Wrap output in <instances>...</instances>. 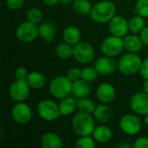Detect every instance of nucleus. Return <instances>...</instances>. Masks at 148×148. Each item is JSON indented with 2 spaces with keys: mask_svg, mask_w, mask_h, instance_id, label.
Masks as SVG:
<instances>
[{
  "mask_svg": "<svg viewBox=\"0 0 148 148\" xmlns=\"http://www.w3.org/2000/svg\"><path fill=\"white\" fill-rule=\"evenodd\" d=\"M140 37L141 38V40H142L144 45L148 46V26L145 27V28L143 29V30L140 32Z\"/></svg>",
  "mask_w": 148,
  "mask_h": 148,
  "instance_id": "obj_38",
  "label": "nucleus"
},
{
  "mask_svg": "<svg viewBox=\"0 0 148 148\" xmlns=\"http://www.w3.org/2000/svg\"><path fill=\"white\" fill-rule=\"evenodd\" d=\"M96 97L102 103H110L115 97V88L108 82L101 83L96 90Z\"/></svg>",
  "mask_w": 148,
  "mask_h": 148,
  "instance_id": "obj_15",
  "label": "nucleus"
},
{
  "mask_svg": "<svg viewBox=\"0 0 148 148\" xmlns=\"http://www.w3.org/2000/svg\"><path fill=\"white\" fill-rule=\"evenodd\" d=\"M74 57L80 63L88 64L95 58V49L88 42H79L74 46Z\"/></svg>",
  "mask_w": 148,
  "mask_h": 148,
  "instance_id": "obj_8",
  "label": "nucleus"
},
{
  "mask_svg": "<svg viewBox=\"0 0 148 148\" xmlns=\"http://www.w3.org/2000/svg\"><path fill=\"white\" fill-rule=\"evenodd\" d=\"M11 117L13 121L17 124H27L30 121L32 117L31 108L23 101L17 102L11 109Z\"/></svg>",
  "mask_w": 148,
  "mask_h": 148,
  "instance_id": "obj_10",
  "label": "nucleus"
},
{
  "mask_svg": "<svg viewBox=\"0 0 148 148\" xmlns=\"http://www.w3.org/2000/svg\"><path fill=\"white\" fill-rule=\"evenodd\" d=\"M26 82L29 84L30 88L39 89L44 87L46 83V78L42 73L35 71V72H31L29 74V76Z\"/></svg>",
  "mask_w": 148,
  "mask_h": 148,
  "instance_id": "obj_23",
  "label": "nucleus"
},
{
  "mask_svg": "<svg viewBox=\"0 0 148 148\" xmlns=\"http://www.w3.org/2000/svg\"><path fill=\"white\" fill-rule=\"evenodd\" d=\"M93 114H94L95 119L98 122L107 123L111 120L112 115H113V112L108 106H107L105 103H103V104L96 106L95 110Z\"/></svg>",
  "mask_w": 148,
  "mask_h": 148,
  "instance_id": "obj_20",
  "label": "nucleus"
},
{
  "mask_svg": "<svg viewBox=\"0 0 148 148\" xmlns=\"http://www.w3.org/2000/svg\"><path fill=\"white\" fill-rule=\"evenodd\" d=\"M116 7L114 3L109 0L100 1L92 7L90 12L91 18L98 23H109L115 16Z\"/></svg>",
  "mask_w": 148,
  "mask_h": 148,
  "instance_id": "obj_1",
  "label": "nucleus"
},
{
  "mask_svg": "<svg viewBox=\"0 0 148 148\" xmlns=\"http://www.w3.org/2000/svg\"><path fill=\"white\" fill-rule=\"evenodd\" d=\"M27 20L33 23H40L42 20V12L38 8H31L27 12Z\"/></svg>",
  "mask_w": 148,
  "mask_h": 148,
  "instance_id": "obj_30",
  "label": "nucleus"
},
{
  "mask_svg": "<svg viewBox=\"0 0 148 148\" xmlns=\"http://www.w3.org/2000/svg\"><path fill=\"white\" fill-rule=\"evenodd\" d=\"M98 73L102 75H108L114 72L116 69L115 62L110 56H101L97 59L95 64Z\"/></svg>",
  "mask_w": 148,
  "mask_h": 148,
  "instance_id": "obj_14",
  "label": "nucleus"
},
{
  "mask_svg": "<svg viewBox=\"0 0 148 148\" xmlns=\"http://www.w3.org/2000/svg\"><path fill=\"white\" fill-rule=\"evenodd\" d=\"M136 11L144 18H148V0H138L136 3Z\"/></svg>",
  "mask_w": 148,
  "mask_h": 148,
  "instance_id": "obj_32",
  "label": "nucleus"
},
{
  "mask_svg": "<svg viewBox=\"0 0 148 148\" xmlns=\"http://www.w3.org/2000/svg\"><path fill=\"white\" fill-rule=\"evenodd\" d=\"M145 124L147 125V127H148V114H147L146 116H145Z\"/></svg>",
  "mask_w": 148,
  "mask_h": 148,
  "instance_id": "obj_43",
  "label": "nucleus"
},
{
  "mask_svg": "<svg viewBox=\"0 0 148 148\" xmlns=\"http://www.w3.org/2000/svg\"><path fill=\"white\" fill-rule=\"evenodd\" d=\"M29 76V73L26 68L24 67H19L15 71V78L16 80L19 81H26Z\"/></svg>",
  "mask_w": 148,
  "mask_h": 148,
  "instance_id": "obj_34",
  "label": "nucleus"
},
{
  "mask_svg": "<svg viewBox=\"0 0 148 148\" xmlns=\"http://www.w3.org/2000/svg\"><path fill=\"white\" fill-rule=\"evenodd\" d=\"M146 23L145 19L141 16H133L129 21H128V26H129V30L134 33V34H138L140 33L143 29L146 27Z\"/></svg>",
  "mask_w": 148,
  "mask_h": 148,
  "instance_id": "obj_26",
  "label": "nucleus"
},
{
  "mask_svg": "<svg viewBox=\"0 0 148 148\" xmlns=\"http://www.w3.org/2000/svg\"><path fill=\"white\" fill-rule=\"evenodd\" d=\"M60 3L62 5H69L71 3H73V0H60Z\"/></svg>",
  "mask_w": 148,
  "mask_h": 148,
  "instance_id": "obj_41",
  "label": "nucleus"
},
{
  "mask_svg": "<svg viewBox=\"0 0 148 148\" xmlns=\"http://www.w3.org/2000/svg\"><path fill=\"white\" fill-rule=\"evenodd\" d=\"M118 147H121V148H124V147H127V148H129V147H131V146L129 145V144H121V145H119L118 146Z\"/></svg>",
  "mask_w": 148,
  "mask_h": 148,
  "instance_id": "obj_42",
  "label": "nucleus"
},
{
  "mask_svg": "<svg viewBox=\"0 0 148 148\" xmlns=\"http://www.w3.org/2000/svg\"><path fill=\"white\" fill-rule=\"evenodd\" d=\"M112 136H113L112 130L106 126H99L95 127L93 133V137L95 140L100 144L108 143L111 140Z\"/></svg>",
  "mask_w": 148,
  "mask_h": 148,
  "instance_id": "obj_21",
  "label": "nucleus"
},
{
  "mask_svg": "<svg viewBox=\"0 0 148 148\" xmlns=\"http://www.w3.org/2000/svg\"><path fill=\"white\" fill-rule=\"evenodd\" d=\"M142 61L137 53H130L124 55L119 61V70L127 75H134L140 70Z\"/></svg>",
  "mask_w": 148,
  "mask_h": 148,
  "instance_id": "obj_4",
  "label": "nucleus"
},
{
  "mask_svg": "<svg viewBox=\"0 0 148 148\" xmlns=\"http://www.w3.org/2000/svg\"><path fill=\"white\" fill-rule=\"evenodd\" d=\"M140 72L145 79H148V58L142 62Z\"/></svg>",
  "mask_w": 148,
  "mask_h": 148,
  "instance_id": "obj_37",
  "label": "nucleus"
},
{
  "mask_svg": "<svg viewBox=\"0 0 148 148\" xmlns=\"http://www.w3.org/2000/svg\"><path fill=\"white\" fill-rule=\"evenodd\" d=\"M100 74L98 73L97 69L93 67H86L84 69H82V75H81V79H82L83 81L87 82H92L94 81H95V79L98 77Z\"/></svg>",
  "mask_w": 148,
  "mask_h": 148,
  "instance_id": "obj_29",
  "label": "nucleus"
},
{
  "mask_svg": "<svg viewBox=\"0 0 148 148\" xmlns=\"http://www.w3.org/2000/svg\"><path fill=\"white\" fill-rule=\"evenodd\" d=\"M143 91L148 94V79H146V81L143 83Z\"/></svg>",
  "mask_w": 148,
  "mask_h": 148,
  "instance_id": "obj_40",
  "label": "nucleus"
},
{
  "mask_svg": "<svg viewBox=\"0 0 148 148\" xmlns=\"http://www.w3.org/2000/svg\"><path fill=\"white\" fill-rule=\"evenodd\" d=\"M38 115L46 121H54L61 115L59 105L54 101L45 99L39 102L37 106Z\"/></svg>",
  "mask_w": 148,
  "mask_h": 148,
  "instance_id": "obj_5",
  "label": "nucleus"
},
{
  "mask_svg": "<svg viewBox=\"0 0 148 148\" xmlns=\"http://www.w3.org/2000/svg\"><path fill=\"white\" fill-rule=\"evenodd\" d=\"M124 48V41L122 37H118L115 36H112L107 37L101 43V52L110 57L117 56L121 53Z\"/></svg>",
  "mask_w": 148,
  "mask_h": 148,
  "instance_id": "obj_7",
  "label": "nucleus"
},
{
  "mask_svg": "<svg viewBox=\"0 0 148 148\" xmlns=\"http://www.w3.org/2000/svg\"><path fill=\"white\" fill-rule=\"evenodd\" d=\"M24 0H6L7 7L11 10H17L23 7Z\"/></svg>",
  "mask_w": 148,
  "mask_h": 148,
  "instance_id": "obj_35",
  "label": "nucleus"
},
{
  "mask_svg": "<svg viewBox=\"0 0 148 148\" xmlns=\"http://www.w3.org/2000/svg\"><path fill=\"white\" fill-rule=\"evenodd\" d=\"M72 127L79 136H90L95 129V122L94 118L86 113L76 114L72 121Z\"/></svg>",
  "mask_w": 148,
  "mask_h": 148,
  "instance_id": "obj_2",
  "label": "nucleus"
},
{
  "mask_svg": "<svg viewBox=\"0 0 148 148\" xmlns=\"http://www.w3.org/2000/svg\"><path fill=\"white\" fill-rule=\"evenodd\" d=\"M29 86L26 81L16 80L10 86V95L16 102L24 101L29 95Z\"/></svg>",
  "mask_w": 148,
  "mask_h": 148,
  "instance_id": "obj_11",
  "label": "nucleus"
},
{
  "mask_svg": "<svg viewBox=\"0 0 148 148\" xmlns=\"http://www.w3.org/2000/svg\"><path fill=\"white\" fill-rule=\"evenodd\" d=\"M88 83L89 82H87L83 81L82 79L74 82L73 88H72V93L74 94V95L79 99L88 97L91 91V88Z\"/></svg>",
  "mask_w": 148,
  "mask_h": 148,
  "instance_id": "obj_22",
  "label": "nucleus"
},
{
  "mask_svg": "<svg viewBox=\"0 0 148 148\" xmlns=\"http://www.w3.org/2000/svg\"><path fill=\"white\" fill-rule=\"evenodd\" d=\"M76 107H77V102L75 101L74 98L68 96V97L62 99V101L59 103V109H60L61 115L68 116L73 114Z\"/></svg>",
  "mask_w": 148,
  "mask_h": 148,
  "instance_id": "obj_24",
  "label": "nucleus"
},
{
  "mask_svg": "<svg viewBox=\"0 0 148 148\" xmlns=\"http://www.w3.org/2000/svg\"><path fill=\"white\" fill-rule=\"evenodd\" d=\"M62 36H63L64 42L75 46L79 42H81L82 34H81L80 29L76 26L70 25L64 29Z\"/></svg>",
  "mask_w": 148,
  "mask_h": 148,
  "instance_id": "obj_19",
  "label": "nucleus"
},
{
  "mask_svg": "<svg viewBox=\"0 0 148 148\" xmlns=\"http://www.w3.org/2000/svg\"><path fill=\"white\" fill-rule=\"evenodd\" d=\"M133 147L134 148H148V137L138 138L134 141Z\"/></svg>",
  "mask_w": 148,
  "mask_h": 148,
  "instance_id": "obj_36",
  "label": "nucleus"
},
{
  "mask_svg": "<svg viewBox=\"0 0 148 148\" xmlns=\"http://www.w3.org/2000/svg\"><path fill=\"white\" fill-rule=\"evenodd\" d=\"M130 108L136 114L141 115L148 114V94L143 91L134 95L130 100Z\"/></svg>",
  "mask_w": 148,
  "mask_h": 148,
  "instance_id": "obj_12",
  "label": "nucleus"
},
{
  "mask_svg": "<svg viewBox=\"0 0 148 148\" xmlns=\"http://www.w3.org/2000/svg\"><path fill=\"white\" fill-rule=\"evenodd\" d=\"M41 146L43 148H60L62 147V140L57 134L48 132L42 135Z\"/></svg>",
  "mask_w": 148,
  "mask_h": 148,
  "instance_id": "obj_16",
  "label": "nucleus"
},
{
  "mask_svg": "<svg viewBox=\"0 0 148 148\" xmlns=\"http://www.w3.org/2000/svg\"><path fill=\"white\" fill-rule=\"evenodd\" d=\"M16 36L23 42H30L39 36V28L36 23L27 20L17 26Z\"/></svg>",
  "mask_w": 148,
  "mask_h": 148,
  "instance_id": "obj_6",
  "label": "nucleus"
},
{
  "mask_svg": "<svg viewBox=\"0 0 148 148\" xmlns=\"http://www.w3.org/2000/svg\"><path fill=\"white\" fill-rule=\"evenodd\" d=\"M73 82L67 76H56L49 83V92L56 99H63L72 93Z\"/></svg>",
  "mask_w": 148,
  "mask_h": 148,
  "instance_id": "obj_3",
  "label": "nucleus"
},
{
  "mask_svg": "<svg viewBox=\"0 0 148 148\" xmlns=\"http://www.w3.org/2000/svg\"><path fill=\"white\" fill-rule=\"evenodd\" d=\"M56 54L61 59H69L70 56H74V46L66 42H61L56 49Z\"/></svg>",
  "mask_w": 148,
  "mask_h": 148,
  "instance_id": "obj_25",
  "label": "nucleus"
},
{
  "mask_svg": "<svg viewBox=\"0 0 148 148\" xmlns=\"http://www.w3.org/2000/svg\"><path fill=\"white\" fill-rule=\"evenodd\" d=\"M95 108H96L95 103L88 97L80 98L79 101H77V108L82 113H86L89 114H94Z\"/></svg>",
  "mask_w": 148,
  "mask_h": 148,
  "instance_id": "obj_27",
  "label": "nucleus"
},
{
  "mask_svg": "<svg viewBox=\"0 0 148 148\" xmlns=\"http://www.w3.org/2000/svg\"><path fill=\"white\" fill-rule=\"evenodd\" d=\"M42 3L47 6H54L60 3V0H42Z\"/></svg>",
  "mask_w": 148,
  "mask_h": 148,
  "instance_id": "obj_39",
  "label": "nucleus"
},
{
  "mask_svg": "<svg viewBox=\"0 0 148 148\" xmlns=\"http://www.w3.org/2000/svg\"><path fill=\"white\" fill-rule=\"evenodd\" d=\"M92 5L88 0H75L73 3L74 10L80 15L90 14L92 10Z\"/></svg>",
  "mask_w": 148,
  "mask_h": 148,
  "instance_id": "obj_28",
  "label": "nucleus"
},
{
  "mask_svg": "<svg viewBox=\"0 0 148 148\" xmlns=\"http://www.w3.org/2000/svg\"><path fill=\"white\" fill-rule=\"evenodd\" d=\"M81 75H82V69H78V68H71L68 70L66 76L72 82H76L78 80L81 79Z\"/></svg>",
  "mask_w": 148,
  "mask_h": 148,
  "instance_id": "obj_33",
  "label": "nucleus"
},
{
  "mask_svg": "<svg viewBox=\"0 0 148 148\" xmlns=\"http://www.w3.org/2000/svg\"><path fill=\"white\" fill-rule=\"evenodd\" d=\"M39 36L47 42H51L56 33V28L51 22H43L39 26Z\"/></svg>",
  "mask_w": 148,
  "mask_h": 148,
  "instance_id": "obj_18",
  "label": "nucleus"
},
{
  "mask_svg": "<svg viewBox=\"0 0 148 148\" xmlns=\"http://www.w3.org/2000/svg\"><path fill=\"white\" fill-rule=\"evenodd\" d=\"M75 147L78 148H94L95 147V140L90 136H80Z\"/></svg>",
  "mask_w": 148,
  "mask_h": 148,
  "instance_id": "obj_31",
  "label": "nucleus"
},
{
  "mask_svg": "<svg viewBox=\"0 0 148 148\" xmlns=\"http://www.w3.org/2000/svg\"><path fill=\"white\" fill-rule=\"evenodd\" d=\"M121 130L128 135H135L141 130L142 125L140 119L134 114H125L120 120Z\"/></svg>",
  "mask_w": 148,
  "mask_h": 148,
  "instance_id": "obj_9",
  "label": "nucleus"
},
{
  "mask_svg": "<svg viewBox=\"0 0 148 148\" xmlns=\"http://www.w3.org/2000/svg\"><path fill=\"white\" fill-rule=\"evenodd\" d=\"M108 27L112 35L118 37L126 36L129 30L128 22L122 16H114L109 21Z\"/></svg>",
  "mask_w": 148,
  "mask_h": 148,
  "instance_id": "obj_13",
  "label": "nucleus"
},
{
  "mask_svg": "<svg viewBox=\"0 0 148 148\" xmlns=\"http://www.w3.org/2000/svg\"><path fill=\"white\" fill-rule=\"evenodd\" d=\"M123 41H124V48L130 53L140 52L144 45L141 38L137 36L136 35L126 36Z\"/></svg>",
  "mask_w": 148,
  "mask_h": 148,
  "instance_id": "obj_17",
  "label": "nucleus"
}]
</instances>
